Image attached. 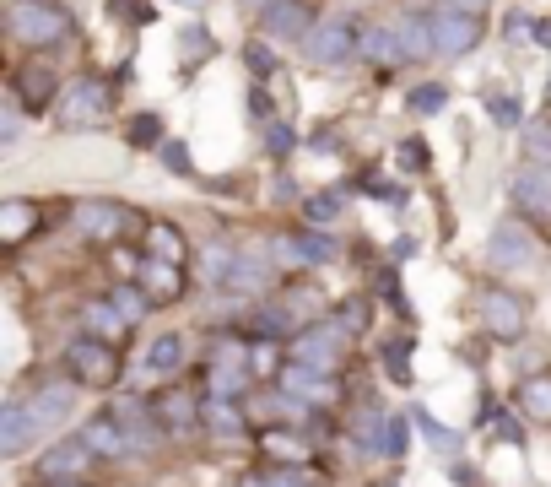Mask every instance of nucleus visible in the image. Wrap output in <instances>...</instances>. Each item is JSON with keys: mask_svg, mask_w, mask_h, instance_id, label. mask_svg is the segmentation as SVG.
Masks as SVG:
<instances>
[{"mask_svg": "<svg viewBox=\"0 0 551 487\" xmlns=\"http://www.w3.org/2000/svg\"><path fill=\"white\" fill-rule=\"evenodd\" d=\"M6 28L17 33L22 44L49 49V44H65V38L76 33V22H71V11L49 6V0H11V11H6Z\"/></svg>", "mask_w": 551, "mask_h": 487, "instance_id": "obj_1", "label": "nucleus"}, {"mask_svg": "<svg viewBox=\"0 0 551 487\" xmlns=\"http://www.w3.org/2000/svg\"><path fill=\"white\" fill-rule=\"evenodd\" d=\"M65 368H71L76 385H92V390H109L119 379V352L109 336H82L65 347Z\"/></svg>", "mask_w": 551, "mask_h": 487, "instance_id": "obj_2", "label": "nucleus"}, {"mask_svg": "<svg viewBox=\"0 0 551 487\" xmlns=\"http://www.w3.org/2000/svg\"><path fill=\"white\" fill-rule=\"evenodd\" d=\"M308 60L314 65H346L362 49V33H357V22L352 17H330V22H319L314 33H308Z\"/></svg>", "mask_w": 551, "mask_h": 487, "instance_id": "obj_3", "label": "nucleus"}, {"mask_svg": "<svg viewBox=\"0 0 551 487\" xmlns=\"http://www.w3.org/2000/svg\"><path fill=\"white\" fill-rule=\"evenodd\" d=\"M433 38H438V55H470L481 44V17L465 6H438L433 11Z\"/></svg>", "mask_w": 551, "mask_h": 487, "instance_id": "obj_4", "label": "nucleus"}, {"mask_svg": "<svg viewBox=\"0 0 551 487\" xmlns=\"http://www.w3.org/2000/svg\"><path fill=\"white\" fill-rule=\"evenodd\" d=\"M476 309H481V325H487L492 341H519L524 336V304L514 293H503V287H481Z\"/></svg>", "mask_w": 551, "mask_h": 487, "instance_id": "obj_5", "label": "nucleus"}, {"mask_svg": "<svg viewBox=\"0 0 551 487\" xmlns=\"http://www.w3.org/2000/svg\"><path fill=\"white\" fill-rule=\"evenodd\" d=\"M109 103H114L109 82H98V76H82V82L71 87V98H65V109H60V125H65V130L98 125L103 114H109Z\"/></svg>", "mask_w": 551, "mask_h": 487, "instance_id": "obj_6", "label": "nucleus"}, {"mask_svg": "<svg viewBox=\"0 0 551 487\" xmlns=\"http://www.w3.org/2000/svg\"><path fill=\"white\" fill-rule=\"evenodd\" d=\"M492 260L503 271H524V266H535V260H541V239L508 217V222H497V228H492Z\"/></svg>", "mask_w": 551, "mask_h": 487, "instance_id": "obj_7", "label": "nucleus"}, {"mask_svg": "<svg viewBox=\"0 0 551 487\" xmlns=\"http://www.w3.org/2000/svg\"><path fill=\"white\" fill-rule=\"evenodd\" d=\"M341 347H346V336L335 331V325H308V331L292 336V358L308 363V368H325V374L341 363Z\"/></svg>", "mask_w": 551, "mask_h": 487, "instance_id": "obj_8", "label": "nucleus"}, {"mask_svg": "<svg viewBox=\"0 0 551 487\" xmlns=\"http://www.w3.org/2000/svg\"><path fill=\"white\" fill-rule=\"evenodd\" d=\"M260 33L281 38V44H308V33H314V11H308L303 0H281V6H265Z\"/></svg>", "mask_w": 551, "mask_h": 487, "instance_id": "obj_9", "label": "nucleus"}, {"mask_svg": "<svg viewBox=\"0 0 551 487\" xmlns=\"http://www.w3.org/2000/svg\"><path fill=\"white\" fill-rule=\"evenodd\" d=\"M17 103L22 109H33V114H44L49 103H55V92H60V76H55V65H44V60H28L17 71Z\"/></svg>", "mask_w": 551, "mask_h": 487, "instance_id": "obj_10", "label": "nucleus"}, {"mask_svg": "<svg viewBox=\"0 0 551 487\" xmlns=\"http://www.w3.org/2000/svg\"><path fill=\"white\" fill-rule=\"evenodd\" d=\"M98 460V450L87 444V433H76V439H60V444H49L44 450V482L49 477H87V466Z\"/></svg>", "mask_w": 551, "mask_h": 487, "instance_id": "obj_11", "label": "nucleus"}, {"mask_svg": "<svg viewBox=\"0 0 551 487\" xmlns=\"http://www.w3.org/2000/svg\"><path fill=\"white\" fill-rule=\"evenodd\" d=\"M130 222H136V217H130L125 206H114V201H82V206H76V228H82L87 239H103V244L119 239Z\"/></svg>", "mask_w": 551, "mask_h": 487, "instance_id": "obj_12", "label": "nucleus"}, {"mask_svg": "<svg viewBox=\"0 0 551 487\" xmlns=\"http://www.w3.org/2000/svg\"><path fill=\"white\" fill-rule=\"evenodd\" d=\"M136 282L152 293V304H173V298H184V266H173V260L146 255L136 266Z\"/></svg>", "mask_w": 551, "mask_h": 487, "instance_id": "obj_13", "label": "nucleus"}, {"mask_svg": "<svg viewBox=\"0 0 551 487\" xmlns=\"http://www.w3.org/2000/svg\"><path fill=\"white\" fill-rule=\"evenodd\" d=\"M44 428L33 417V406L28 401H11V406H0V455H22L33 444V433Z\"/></svg>", "mask_w": 551, "mask_h": 487, "instance_id": "obj_14", "label": "nucleus"}, {"mask_svg": "<svg viewBox=\"0 0 551 487\" xmlns=\"http://www.w3.org/2000/svg\"><path fill=\"white\" fill-rule=\"evenodd\" d=\"M152 412H157V428H173V433L195 428L200 417H206V412L195 406L190 390H157V396H152Z\"/></svg>", "mask_w": 551, "mask_h": 487, "instance_id": "obj_15", "label": "nucleus"}, {"mask_svg": "<svg viewBox=\"0 0 551 487\" xmlns=\"http://www.w3.org/2000/svg\"><path fill=\"white\" fill-rule=\"evenodd\" d=\"M281 390L287 396H298V401H335V385L325 379V368H308V363H287L281 368Z\"/></svg>", "mask_w": 551, "mask_h": 487, "instance_id": "obj_16", "label": "nucleus"}, {"mask_svg": "<svg viewBox=\"0 0 551 487\" xmlns=\"http://www.w3.org/2000/svg\"><path fill=\"white\" fill-rule=\"evenodd\" d=\"M87 444H92V450H98L103 460H119V455H130V444H136V439H130V433H125V423H119V417L114 412H103V417H87Z\"/></svg>", "mask_w": 551, "mask_h": 487, "instance_id": "obj_17", "label": "nucleus"}, {"mask_svg": "<svg viewBox=\"0 0 551 487\" xmlns=\"http://www.w3.org/2000/svg\"><path fill=\"white\" fill-rule=\"evenodd\" d=\"M260 455L281 460V466H308V439L303 433H287L281 423H271V428H260Z\"/></svg>", "mask_w": 551, "mask_h": 487, "instance_id": "obj_18", "label": "nucleus"}, {"mask_svg": "<svg viewBox=\"0 0 551 487\" xmlns=\"http://www.w3.org/2000/svg\"><path fill=\"white\" fill-rule=\"evenodd\" d=\"M146 255L184 266V260H190V239H184V233L173 228V222H146Z\"/></svg>", "mask_w": 551, "mask_h": 487, "instance_id": "obj_19", "label": "nucleus"}, {"mask_svg": "<svg viewBox=\"0 0 551 487\" xmlns=\"http://www.w3.org/2000/svg\"><path fill=\"white\" fill-rule=\"evenodd\" d=\"M265 276H271V260L260 255V249H238V266H233V276H227V293H260L265 287Z\"/></svg>", "mask_w": 551, "mask_h": 487, "instance_id": "obj_20", "label": "nucleus"}, {"mask_svg": "<svg viewBox=\"0 0 551 487\" xmlns=\"http://www.w3.org/2000/svg\"><path fill=\"white\" fill-rule=\"evenodd\" d=\"M514 201L530 212H551V168H524L514 174Z\"/></svg>", "mask_w": 551, "mask_h": 487, "instance_id": "obj_21", "label": "nucleus"}, {"mask_svg": "<svg viewBox=\"0 0 551 487\" xmlns=\"http://www.w3.org/2000/svg\"><path fill=\"white\" fill-rule=\"evenodd\" d=\"M28 406H33L38 423H65V417H71V406H76V385H44Z\"/></svg>", "mask_w": 551, "mask_h": 487, "instance_id": "obj_22", "label": "nucleus"}, {"mask_svg": "<svg viewBox=\"0 0 551 487\" xmlns=\"http://www.w3.org/2000/svg\"><path fill=\"white\" fill-rule=\"evenodd\" d=\"M33 228H38V206L33 201H6V206H0V239H6L11 249L28 239Z\"/></svg>", "mask_w": 551, "mask_h": 487, "instance_id": "obj_23", "label": "nucleus"}, {"mask_svg": "<svg viewBox=\"0 0 551 487\" xmlns=\"http://www.w3.org/2000/svg\"><path fill=\"white\" fill-rule=\"evenodd\" d=\"M395 28H400V49H406V60H427V55L438 49L433 17H400Z\"/></svg>", "mask_w": 551, "mask_h": 487, "instance_id": "obj_24", "label": "nucleus"}, {"mask_svg": "<svg viewBox=\"0 0 551 487\" xmlns=\"http://www.w3.org/2000/svg\"><path fill=\"white\" fill-rule=\"evenodd\" d=\"M519 412L530 423H551V374H535L519 385Z\"/></svg>", "mask_w": 551, "mask_h": 487, "instance_id": "obj_25", "label": "nucleus"}, {"mask_svg": "<svg viewBox=\"0 0 551 487\" xmlns=\"http://www.w3.org/2000/svg\"><path fill=\"white\" fill-rule=\"evenodd\" d=\"M362 55H368L373 65H400V60H406V49H400V28L362 33Z\"/></svg>", "mask_w": 551, "mask_h": 487, "instance_id": "obj_26", "label": "nucleus"}, {"mask_svg": "<svg viewBox=\"0 0 551 487\" xmlns=\"http://www.w3.org/2000/svg\"><path fill=\"white\" fill-rule=\"evenodd\" d=\"M184 363V336H157L152 341V352H146V368H152V374H173V368Z\"/></svg>", "mask_w": 551, "mask_h": 487, "instance_id": "obj_27", "label": "nucleus"}, {"mask_svg": "<svg viewBox=\"0 0 551 487\" xmlns=\"http://www.w3.org/2000/svg\"><path fill=\"white\" fill-rule=\"evenodd\" d=\"M109 304H114L119 314H125V320H130V325H136V320H141V314H146V309H152V293H146V287H141V282H119V287H114V298H109Z\"/></svg>", "mask_w": 551, "mask_h": 487, "instance_id": "obj_28", "label": "nucleus"}, {"mask_svg": "<svg viewBox=\"0 0 551 487\" xmlns=\"http://www.w3.org/2000/svg\"><path fill=\"white\" fill-rule=\"evenodd\" d=\"M244 385H249V368H238V363H211V396H244Z\"/></svg>", "mask_w": 551, "mask_h": 487, "instance_id": "obj_29", "label": "nucleus"}, {"mask_svg": "<svg viewBox=\"0 0 551 487\" xmlns=\"http://www.w3.org/2000/svg\"><path fill=\"white\" fill-rule=\"evenodd\" d=\"M384 368H389V379H395V385H411V336L384 341Z\"/></svg>", "mask_w": 551, "mask_h": 487, "instance_id": "obj_30", "label": "nucleus"}, {"mask_svg": "<svg viewBox=\"0 0 551 487\" xmlns=\"http://www.w3.org/2000/svg\"><path fill=\"white\" fill-rule=\"evenodd\" d=\"M206 428H217V433H238V428H244V417H238V406L227 401V396H211V406H206Z\"/></svg>", "mask_w": 551, "mask_h": 487, "instance_id": "obj_31", "label": "nucleus"}, {"mask_svg": "<svg viewBox=\"0 0 551 487\" xmlns=\"http://www.w3.org/2000/svg\"><path fill=\"white\" fill-rule=\"evenodd\" d=\"M249 368H254V374H265V379H276V374H281V352H276V336L254 341V347H249Z\"/></svg>", "mask_w": 551, "mask_h": 487, "instance_id": "obj_32", "label": "nucleus"}, {"mask_svg": "<svg viewBox=\"0 0 551 487\" xmlns=\"http://www.w3.org/2000/svg\"><path fill=\"white\" fill-rule=\"evenodd\" d=\"M125 136H130V147H157V141H163V120H157V114H136V120L125 125Z\"/></svg>", "mask_w": 551, "mask_h": 487, "instance_id": "obj_33", "label": "nucleus"}, {"mask_svg": "<svg viewBox=\"0 0 551 487\" xmlns=\"http://www.w3.org/2000/svg\"><path fill=\"white\" fill-rule=\"evenodd\" d=\"M87 320H92V331H98V336H109V341H114V336L130 325V320H125V314H119L114 304H92V309H87Z\"/></svg>", "mask_w": 551, "mask_h": 487, "instance_id": "obj_34", "label": "nucleus"}, {"mask_svg": "<svg viewBox=\"0 0 551 487\" xmlns=\"http://www.w3.org/2000/svg\"><path fill=\"white\" fill-rule=\"evenodd\" d=\"M373 450L406 455V423H400V417H384V423H379V439H373Z\"/></svg>", "mask_w": 551, "mask_h": 487, "instance_id": "obj_35", "label": "nucleus"}, {"mask_svg": "<svg viewBox=\"0 0 551 487\" xmlns=\"http://www.w3.org/2000/svg\"><path fill=\"white\" fill-rule=\"evenodd\" d=\"M411 423L427 433V444H438V450H460V433H449V428H438L427 412H411Z\"/></svg>", "mask_w": 551, "mask_h": 487, "instance_id": "obj_36", "label": "nucleus"}, {"mask_svg": "<svg viewBox=\"0 0 551 487\" xmlns=\"http://www.w3.org/2000/svg\"><path fill=\"white\" fill-rule=\"evenodd\" d=\"M281 304H287L292 314H298V325L308 320V314H319V298H314V287H287V293H281Z\"/></svg>", "mask_w": 551, "mask_h": 487, "instance_id": "obj_37", "label": "nucleus"}, {"mask_svg": "<svg viewBox=\"0 0 551 487\" xmlns=\"http://www.w3.org/2000/svg\"><path fill=\"white\" fill-rule=\"evenodd\" d=\"M449 103V87H416L411 92V114H438Z\"/></svg>", "mask_w": 551, "mask_h": 487, "instance_id": "obj_38", "label": "nucleus"}, {"mask_svg": "<svg viewBox=\"0 0 551 487\" xmlns=\"http://www.w3.org/2000/svg\"><path fill=\"white\" fill-rule=\"evenodd\" d=\"M244 60H249V71H254V76H276V71H281L276 55L260 44V38H254V44H244Z\"/></svg>", "mask_w": 551, "mask_h": 487, "instance_id": "obj_39", "label": "nucleus"}, {"mask_svg": "<svg viewBox=\"0 0 551 487\" xmlns=\"http://www.w3.org/2000/svg\"><path fill=\"white\" fill-rule=\"evenodd\" d=\"M303 212H308V222H335V212H341V195H314V201H303Z\"/></svg>", "mask_w": 551, "mask_h": 487, "instance_id": "obj_40", "label": "nucleus"}, {"mask_svg": "<svg viewBox=\"0 0 551 487\" xmlns=\"http://www.w3.org/2000/svg\"><path fill=\"white\" fill-rule=\"evenodd\" d=\"M487 109H492V120H497V125H508V130H514V125L524 120V114H519V98H503V92H492V98H487Z\"/></svg>", "mask_w": 551, "mask_h": 487, "instance_id": "obj_41", "label": "nucleus"}, {"mask_svg": "<svg viewBox=\"0 0 551 487\" xmlns=\"http://www.w3.org/2000/svg\"><path fill=\"white\" fill-rule=\"evenodd\" d=\"M163 168H168V174H195L190 147H184V141H163Z\"/></svg>", "mask_w": 551, "mask_h": 487, "instance_id": "obj_42", "label": "nucleus"}, {"mask_svg": "<svg viewBox=\"0 0 551 487\" xmlns=\"http://www.w3.org/2000/svg\"><path fill=\"white\" fill-rule=\"evenodd\" d=\"M303 255H308V266H325V260H335V244L325 233H303Z\"/></svg>", "mask_w": 551, "mask_h": 487, "instance_id": "obj_43", "label": "nucleus"}, {"mask_svg": "<svg viewBox=\"0 0 551 487\" xmlns=\"http://www.w3.org/2000/svg\"><path fill=\"white\" fill-rule=\"evenodd\" d=\"M271 487H319V477H308L303 466H276L271 471Z\"/></svg>", "mask_w": 551, "mask_h": 487, "instance_id": "obj_44", "label": "nucleus"}, {"mask_svg": "<svg viewBox=\"0 0 551 487\" xmlns=\"http://www.w3.org/2000/svg\"><path fill=\"white\" fill-rule=\"evenodd\" d=\"M271 249H276V266H287V271H292V266H308V255H303V239H276Z\"/></svg>", "mask_w": 551, "mask_h": 487, "instance_id": "obj_45", "label": "nucleus"}, {"mask_svg": "<svg viewBox=\"0 0 551 487\" xmlns=\"http://www.w3.org/2000/svg\"><path fill=\"white\" fill-rule=\"evenodd\" d=\"M400 157H406V168H411V174H422V168H427V141H400Z\"/></svg>", "mask_w": 551, "mask_h": 487, "instance_id": "obj_46", "label": "nucleus"}, {"mask_svg": "<svg viewBox=\"0 0 551 487\" xmlns=\"http://www.w3.org/2000/svg\"><path fill=\"white\" fill-rule=\"evenodd\" d=\"M379 293L389 298V304H395L400 314H411V304H406V293H400V276L395 271H384V282H379Z\"/></svg>", "mask_w": 551, "mask_h": 487, "instance_id": "obj_47", "label": "nucleus"}, {"mask_svg": "<svg viewBox=\"0 0 551 487\" xmlns=\"http://www.w3.org/2000/svg\"><path fill=\"white\" fill-rule=\"evenodd\" d=\"M211 49V38H206V28H184V55L190 60H200Z\"/></svg>", "mask_w": 551, "mask_h": 487, "instance_id": "obj_48", "label": "nucleus"}, {"mask_svg": "<svg viewBox=\"0 0 551 487\" xmlns=\"http://www.w3.org/2000/svg\"><path fill=\"white\" fill-rule=\"evenodd\" d=\"M503 28H508V38H514V44H519V38H535V22L524 17V11H508V22H503Z\"/></svg>", "mask_w": 551, "mask_h": 487, "instance_id": "obj_49", "label": "nucleus"}, {"mask_svg": "<svg viewBox=\"0 0 551 487\" xmlns=\"http://www.w3.org/2000/svg\"><path fill=\"white\" fill-rule=\"evenodd\" d=\"M265 136H271V152H292V130L281 120H265Z\"/></svg>", "mask_w": 551, "mask_h": 487, "instance_id": "obj_50", "label": "nucleus"}, {"mask_svg": "<svg viewBox=\"0 0 551 487\" xmlns=\"http://www.w3.org/2000/svg\"><path fill=\"white\" fill-rule=\"evenodd\" d=\"M341 320H352V325H357V331H362V325H368V309H362V304H352V309H346V314H341Z\"/></svg>", "mask_w": 551, "mask_h": 487, "instance_id": "obj_51", "label": "nucleus"}, {"mask_svg": "<svg viewBox=\"0 0 551 487\" xmlns=\"http://www.w3.org/2000/svg\"><path fill=\"white\" fill-rule=\"evenodd\" d=\"M44 487H87V482H82V477H49Z\"/></svg>", "mask_w": 551, "mask_h": 487, "instance_id": "obj_52", "label": "nucleus"}, {"mask_svg": "<svg viewBox=\"0 0 551 487\" xmlns=\"http://www.w3.org/2000/svg\"><path fill=\"white\" fill-rule=\"evenodd\" d=\"M179 6H190V11H200V6H206V0H179Z\"/></svg>", "mask_w": 551, "mask_h": 487, "instance_id": "obj_53", "label": "nucleus"}, {"mask_svg": "<svg viewBox=\"0 0 551 487\" xmlns=\"http://www.w3.org/2000/svg\"><path fill=\"white\" fill-rule=\"evenodd\" d=\"M260 6H281V0H260Z\"/></svg>", "mask_w": 551, "mask_h": 487, "instance_id": "obj_54", "label": "nucleus"}]
</instances>
